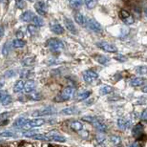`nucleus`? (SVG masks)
<instances>
[{
    "label": "nucleus",
    "instance_id": "21",
    "mask_svg": "<svg viewBox=\"0 0 147 147\" xmlns=\"http://www.w3.org/2000/svg\"><path fill=\"white\" fill-rule=\"evenodd\" d=\"M28 120V119L26 117H20L18 119H16V120L13 121V128H16V129H22L23 126L26 123V121Z\"/></svg>",
    "mask_w": 147,
    "mask_h": 147
},
{
    "label": "nucleus",
    "instance_id": "23",
    "mask_svg": "<svg viewBox=\"0 0 147 147\" xmlns=\"http://www.w3.org/2000/svg\"><path fill=\"white\" fill-rule=\"evenodd\" d=\"M113 91H114V88L110 86V85H102V86H100V88H99V94L102 96L109 95Z\"/></svg>",
    "mask_w": 147,
    "mask_h": 147
},
{
    "label": "nucleus",
    "instance_id": "7",
    "mask_svg": "<svg viewBox=\"0 0 147 147\" xmlns=\"http://www.w3.org/2000/svg\"><path fill=\"white\" fill-rule=\"evenodd\" d=\"M96 46L105 53L113 54V53L117 52V47L110 42H107V41H98V42H96Z\"/></svg>",
    "mask_w": 147,
    "mask_h": 147
},
{
    "label": "nucleus",
    "instance_id": "3",
    "mask_svg": "<svg viewBox=\"0 0 147 147\" xmlns=\"http://www.w3.org/2000/svg\"><path fill=\"white\" fill-rule=\"evenodd\" d=\"M46 45L50 49V51H52L53 53H61L65 49L63 41L55 37L50 38V39L47 40Z\"/></svg>",
    "mask_w": 147,
    "mask_h": 147
},
{
    "label": "nucleus",
    "instance_id": "22",
    "mask_svg": "<svg viewBox=\"0 0 147 147\" xmlns=\"http://www.w3.org/2000/svg\"><path fill=\"white\" fill-rule=\"evenodd\" d=\"M96 147H105L106 145V138L102 133L96 137Z\"/></svg>",
    "mask_w": 147,
    "mask_h": 147
},
{
    "label": "nucleus",
    "instance_id": "42",
    "mask_svg": "<svg viewBox=\"0 0 147 147\" xmlns=\"http://www.w3.org/2000/svg\"><path fill=\"white\" fill-rule=\"evenodd\" d=\"M123 22H124L126 25H131V24H133V23L135 22V19H134L133 16H128L126 19L123 20Z\"/></svg>",
    "mask_w": 147,
    "mask_h": 147
},
{
    "label": "nucleus",
    "instance_id": "26",
    "mask_svg": "<svg viewBox=\"0 0 147 147\" xmlns=\"http://www.w3.org/2000/svg\"><path fill=\"white\" fill-rule=\"evenodd\" d=\"M34 62H36V57H25L23 58L21 61V64L24 67H31L33 66Z\"/></svg>",
    "mask_w": 147,
    "mask_h": 147
},
{
    "label": "nucleus",
    "instance_id": "18",
    "mask_svg": "<svg viewBox=\"0 0 147 147\" xmlns=\"http://www.w3.org/2000/svg\"><path fill=\"white\" fill-rule=\"evenodd\" d=\"M75 18L76 22L78 23V25L82 26V27H86V21H87V18L84 16V14H82L81 13H75Z\"/></svg>",
    "mask_w": 147,
    "mask_h": 147
},
{
    "label": "nucleus",
    "instance_id": "40",
    "mask_svg": "<svg viewBox=\"0 0 147 147\" xmlns=\"http://www.w3.org/2000/svg\"><path fill=\"white\" fill-rule=\"evenodd\" d=\"M9 53H10V44H9V42H6L2 48V55H7Z\"/></svg>",
    "mask_w": 147,
    "mask_h": 147
},
{
    "label": "nucleus",
    "instance_id": "46",
    "mask_svg": "<svg viewBox=\"0 0 147 147\" xmlns=\"http://www.w3.org/2000/svg\"><path fill=\"white\" fill-rule=\"evenodd\" d=\"M140 119H142V120H146L147 119V112H146V110L142 111V116H140Z\"/></svg>",
    "mask_w": 147,
    "mask_h": 147
},
{
    "label": "nucleus",
    "instance_id": "25",
    "mask_svg": "<svg viewBox=\"0 0 147 147\" xmlns=\"http://www.w3.org/2000/svg\"><path fill=\"white\" fill-rule=\"evenodd\" d=\"M96 60L98 61L99 64H101V65H107L108 63L110 62V58L105 57V55H96Z\"/></svg>",
    "mask_w": 147,
    "mask_h": 147
},
{
    "label": "nucleus",
    "instance_id": "14",
    "mask_svg": "<svg viewBox=\"0 0 147 147\" xmlns=\"http://www.w3.org/2000/svg\"><path fill=\"white\" fill-rule=\"evenodd\" d=\"M80 113V110L76 106H71V107H66L64 109L61 110L60 114L64 115V116H74V115H78Z\"/></svg>",
    "mask_w": 147,
    "mask_h": 147
},
{
    "label": "nucleus",
    "instance_id": "28",
    "mask_svg": "<svg viewBox=\"0 0 147 147\" xmlns=\"http://www.w3.org/2000/svg\"><path fill=\"white\" fill-rule=\"evenodd\" d=\"M90 96H91L90 91H84V92L78 94V96H76V100H78V101L85 100V99H87Z\"/></svg>",
    "mask_w": 147,
    "mask_h": 147
},
{
    "label": "nucleus",
    "instance_id": "51",
    "mask_svg": "<svg viewBox=\"0 0 147 147\" xmlns=\"http://www.w3.org/2000/svg\"><path fill=\"white\" fill-rule=\"evenodd\" d=\"M3 1V0H0V2H2Z\"/></svg>",
    "mask_w": 147,
    "mask_h": 147
},
{
    "label": "nucleus",
    "instance_id": "24",
    "mask_svg": "<svg viewBox=\"0 0 147 147\" xmlns=\"http://www.w3.org/2000/svg\"><path fill=\"white\" fill-rule=\"evenodd\" d=\"M23 87H24V82L21 79H19V80L16 81V83L13 84V90L14 93H21L23 91Z\"/></svg>",
    "mask_w": 147,
    "mask_h": 147
},
{
    "label": "nucleus",
    "instance_id": "47",
    "mask_svg": "<svg viewBox=\"0 0 147 147\" xmlns=\"http://www.w3.org/2000/svg\"><path fill=\"white\" fill-rule=\"evenodd\" d=\"M4 33H5V29L3 27L2 25H0V38H1L3 36H4Z\"/></svg>",
    "mask_w": 147,
    "mask_h": 147
},
{
    "label": "nucleus",
    "instance_id": "1",
    "mask_svg": "<svg viewBox=\"0 0 147 147\" xmlns=\"http://www.w3.org/2000/svg\"><path fill=\"white\" fill-rule=\"evenodd\" d=\"M82 119L86 122L91 123L94 127H95L96 130L99 131L100 133H106L107 132V126L104 124L103 122L101 121L100 119H98L96 117H93V116H84L82 117Z\"/></svg>",
    "mask_w": 147,
    "mask_h": 147
},
{
    "label": "nucleus",
    "instance_id": "12",
    "mask_svg": "<svg viewBox=\"0 0 147 147\" xmlns=\"http://www.w3.org/2000/svg\"><path fill=\"white\" fill-rule=\"evenodd\" d=\"M50 29H51V31L55 34H64L63 26L61 24H59V23L57 22V21H54V22H52L51 24H50Z\"/></svg>",
    "mask_w": 147,
    "mask_h": 147
},
{
    "label": "nucleus",
    "instance_id": "31",
    "mask_svg": "<svg viewBox=\"0 0 147 147\" xmlns=\"http://www.w3.org/2000/svg\"><path fill=\"white\" fill-rule=\"evenodd\" d=\"M110 142H112V144L114 145H119L120 142H121V139H120L119 136H117V135H112V136L109 138Z\"/></svg>",
    "mask_w": 147,
    "mask_h": 147
},
{
    "label": "nucleus",
    "instance_id": "17",
    "mask_svg": "<svg viewBox=\"0 0 147 147\" xmlns=\"http://www.w3.org/2000/svg\"><path fill=\"white\" fill-rule=\"evenodd\" d=\"M64 26H65V28H67V30L69 32H71V33H73V34L78 33L74 22L70 18H68V17H65V18H64Z\"/></svg>",
    "mask_w": 147,
    "mask_h": 147
},
{
    "label": "nucleus",
    "instance_id": "32",
    "mask_svg": "<svg viewBox=\"0 0 147 147\" xmlns=\"http://www.w3.org/2000/svg\"><path fill=\"white\" fill-rule=\"evenodd\" d=\"M36 134H38V131L37 130H33V129H30V130H26L25 132H23L22 135L26 138H30L32 139L34 136H36Z\"/></svg>",
    "mask_w": 147,
    "mask_h": 147
},
{
    "label": "nucleus",
    "instance_id": "30",
    "mask_svg": "<svg viewBox=\"0 0 147 147\" xmlns=\"http://www.w3.org/2000/svg\"><path fill=\"white\" fill-rule=\"evenodd\" d=\"M0 137L2 138H7V139H11V138H16V134L13 133V131H9V130H5L0 132Z\"/></svg>",
    "mask_w": 147,
    "mask_h": 147
},
{
    "label": "nucleus",
    "instance_id": "48",
    "mask_svg": "<svg viewBox=\"0 0 147 147\" xmlns=\"http://www.w3.org/2000/svg\"><path fill=\"white\" fill-rule=\"evenodd\" d=\"M128 147H138V144L137 143H132V144H130Z\"/></svg>",
    "mask_w": 147,
    "mask_h": 147
},
{
    "label": "nucleus",
    "instance_id": "8",
    "mask_svg": "<svg viewBox=\"0 0 147 147\" xmlns=\"http://www.w3.org/2000/svg\"><path fill=\"white\" fill-rule=\"evenodd\" d=\"M82 78H83L85 83L91 84L98 78V74L93 71V70H86V71H84L83 74H82Z\"/></svg>",
    "mask_w": 147,
    "mask_h": 147
},
{
    "label": "nucleus",
    "instance_id": "34",
    "mask_svg": "<svg viewBox=\"0 0 147 147\" xmlns=\"http://www.w3.org/2000/svg\"><path fill=\"white\" fill-rule=\"evenodd\" d=\"M84 1H85V6L89 10H92V9L95 8L96 3H98V0H84Z\"/></svg>",
    "mask_w": 147,
    "mask_h": 147
},
{
    "label": "nucleus",
    "instance_id": "5",
    "mask_svg": "<svg viewBox=\"0 0 147 147\" xmlns=\"http://www.w3.org/2000/svg\"><path fill=\"white\" fill-rule=\"evenodd\" d=\"M46 142H65L66 138L58 133L57 131H50L45 134Z\"/></svg>",
    "mask_w": 147,
    "mask_h": 147
},
{
    "label": "nucleus",
    "instance_id": "2",
    "mask_svg": "<svg viewBox=\"0 0 147 147\" xmlns=\"http://www.w3.org/2000/svg\"><path fill=\"white\" fill-rule=\"evenodd\" d=\"M76 93V88L74 86H67L64 89L61 91V92L58 94V95L55 96V101L57 102H63V101H67L69 99H71L74 96H75Z\"/></svg>",
    "mask_w": 147,
    "mask_h": 147
},
{
    "label": "nucleus",
    "instance_id": "41",
    "mask_svg": "<svg viewBox=\"0 0 147 147\" xmlns=\"http://www.w3.org/2000/svg\"><path fill=\"white\" fill-rule=\"evenodd\" d=\"M16 5L17 9H24L26 7L25 0H16Z\"/></svg>",
    "mask_w": 147,
    "mask_h": 147
},
{
    "label": "nucleus",
    "instance_id": "19",
    "mask_svg": "<svg viewBox=\"0 0 147 147\" xmlns=\"http://www.w3.org/2000/svg\"><path fill=\"white\" fill-rule=\"evenodd\" d=\"M145 83V79L142 76H137L130 79V85L132 87H140Z\"/></svg>",
    "mask_w": 147,
    "mask_h": 147
},
{
    "label": "nucleus",
    "instance_id": "20",
    "mask_svg": "<svg viewBox=\"0 0 147 147\" xmlns=\"http://www.w3.org/2000/svg\"><path fill=\"white\" fill-rule=\"evenodd\" d=\"M70 129H72L73 131L76 132V133H78V132H80L81 130H83V124H82L81 121H78V120H74L71 123H70L69 125Z\"/></svg>",
    "mask_w": 147,
    "mask_h": 147
},
{
    "label": "nucleus",
    "instance_id": "43",
    "mask_svg": "<svg viewBox=\"0 0 147 147\" xmlns=\"http://www.w3.org/2000/svg\"><path fill=\"white\" fill-rule=\"evenodd\" d=\"M115 59L119 61V62H124V61L127 60V58H126V57H124V55H117L115 57Z\"/></svg>",
    "mask_w": 147,
    "mask_h": 147
},
{
    "label": "nucleus",
    "instance_id": "35",
    "mask_svg": "<svg viewBox=\"0 0 147 147\" xmlns=\"http://www.w3.org/2000/svg\"><path fill=\"white\" fill-rule=\"evenodd\" d=\"M69 5L74 9H78L82 5V0H69Z\"/></svg>",
    "mask_w": 147,
    "mask_h": 147
},
{
    "label": "nucleus",
    "instance_id": "16",
    "mask_svg": "<svg viewBox=\"0 0 147 147\" xmlns=\"http://www.w3.org/2000/svg\"><path fill=\"white\" fill-rule=\"evenodd\" d=\"M34 17V13H33V11H24V13H21V16H20L19 18L23 22H31V21H33Z\"/></svg>",
    "mask_w": 147,
    "mask_h": 147
},
{
    "label": "nucleus",
    "instance_id": "50",
    "mask_svg": "<svg viewBox=\"0 0 147 147\" xmlns=\"http://www.w3.org/2000/svg\"><path fill=\"white\" fill-rule=\"evenodd\" d=\"M27 1H29V2H34V0H27Z\"/></svg>",
    "mask_w": 147,
    "mask_h": 147
},
{
    "label": "nucleus",
    "instance_id": "39",
    "mask_svg": "<svg viewBox=\"0 0 147 147\" xmlns=\"http://www.w3.org/2000/svg\"><path fill=\"white\" fill-rule=\"evenodd\" d=\"M136 73L139 75H145L146 74V66L142 65V66H138L136 67Z\"/></svg>",
    "mask_w": 147,
    "mask_h": 147
},
{
    "label": "nucleus",
    "instance_id": "10",
    "mask_svg": "<svg viewBox=\"0 0 147 147\" xmlns=\"http://www.w3.org/2000/svg\"><path fill=\"white\" fill-rule=\"evenodd\" d=\"M34 9H36V13L39 16H46L47 13H48V5L44 1H41V0L34 3Z\"/></svg>",
    "mask_w": 147,
    "mask_h": 147
},
{
    "label": "nucleus",
    "instance_id": "13",
    "mask_svg": "<svg viewBox=\"0 0 147 147\" xmlns=\"http://www.w3.org/2000/svg\"><path fill=\"white\" fill-rule=\"evenodd\" d=\"M36 81L33 80V79H29L24 83V87H23V91L27 94H30V93H33L34 89H36Z\"/></svg>",
    "mask_w": 147,
    "mask_h": 147
},
{
    "label": "nucleus",
    "instance_id": "44",
    "mask_svg": "<svg viewBox=\"0 0 147 147\" xmlns=\"http://www.w3.org/2000/svg\"><path fill=\"white\" fill-rule=\"evenodd\" d=\"M16 75V71H13V70H9V71H7L5 73V76L6 78H13V76H14Z\"/></svg>",
    "mask_w": 147,
    "mask_h": 147
},
{
    "label": "nucleus",
    "instance_id": "38",
    "mask_svg": "<svg viewBox=\"0 0 147 147\" xmlns=\"http://www.w3.org/2000/svg\"><path fill=\"white\" fill-rule=\"evenodd\" d=\"M131 14H130V13H129L128 11H126V10H121L119 11V17H120V19L122 20H124V19H126L127 18L128 16H130Z\"/></svg>",
    "mask_w": 147,
    "mask_h": 147
},
{
    "label": "nucleus",
    "instance_id": "29",
    "mask_svg": "<svg viewBox=\"0 0 147 147\" xmlns=\"http://www.w3.org/2000/svg\"><path fill=\"white\" fill-rule=\"evenodd\" d=\"M33 23H34V25H36V27H38V28L42 27V26H44V24H45L44 19L42 18V17L37 16H34V19H33Z\"/></svg>",
    "mask_w": 147,
    "mask_h": 147
},
{
    "label": "nucleus",
    "instance_id": "15",
    "mask_svg": "<svg viewBox=\"0 0 147 147\" xmlns=\"http://www.w3.org/2000/svg\"><path fill=\"white\" fill-rule=\"evenodd\" d=\"M131 124H132L131 119H123V117H120V119H117V126H119L120 129H122V130L130 128Z\"/></svg>",
    "mask_w": 147,
    "mask_h": 147
},
{
    "label": "nucleus",
    "instance_id": "4",
    "mask_svg": "<svg viewBox=\"0 0 147 147\" xmlns=\"http://www.w3.org/2000/svg\"><path fill=\"white\" fill-rule=\"evenodd\" d=\"M57 113V108L54 106H47L43 107L41 109L34 110L32 113V116L34 117H45V116H51Z\"/></svg>",
    "mask_w": 147,
    "mask_h": 147
},
{
    "label": "nucleus",
    "instance_id": "27",
    "mask_svg": "<svg viewBox=\"0 0 147 147\" xmlns=\"http://www.w3.org/2000/svg\"><path fill=\"white\" fill-rule=\"evenodd\" d=\"M25 45H26V41L22 40L21 38H16V39L13 40V42H11V46L16 49L23 48Z\"/></svg>",
    "mask_w": 147,
    "mask_h": 147
},
{
    "label": "nucleus",
    "instance_id": "6",
    "mask_svg": "<svg viewBox=\"0 0 147 147\" xmlns=\"http://www.w3.org/2000/svg\"><path fill=\"white\" fill-rule=\"evenodd\" d=\"M45 119H41V117H34V119H28L26 123L23 126L22 129H25V130H30V129H34L36 127H40L45 124Z\"/></svg>",
    "mask_w": 147,
    "mask_h": 147
},
{
    "label": "nucleus",
    "instance_id": "37",
    "mask_svg": "<svg viewBox=\"0 0 147 147\" xmlns=\"http://www.w3.org/2000/svg\"><path fill=\"white\" fill-rule=\"evenodd\" d=\"M32 74L33 72L30 71V70L28 69H23L21 72H20V76H21L22 78H28L29 76H32Z\"/></svg>",
    "mask_w": 147,
    "mask_h": 147
},
{
    "label": "nucleus",
    "instance_id": "45",
    "mask_svg": "<svg viewBox=\"0 0 147 147\" xmlns=\"http://www.w3.org/2000/svg\"><path fill=\"white\" fill-rule=\"evenodd\" d=\"M31 98L34 99V100H39V99L41 98V96L39 95V94H33Z\"/></svg>",
    "mask_w": 147,
    "mask_h": 147
},
{
    "label": "nucleus",
    "instance_id": "9",
    "mask_svg": "<svg viewBox=\"0 0 147 147\" xmlns=\"http://www.w3.org/2000/svg\"><path fill=\"white\" fill-rule=\"evenodd\" d=\"M86 26L91 31L95 32V33H102V31H103L102 26L94 18H87Z\"/></svg>",
    "mask_w": 147,
    "mask_h": 147
},
{
    "label": "nucleus",
    "instance_id": "49",
    "mask_svg": "<svg viewBox=\"0 0 147 147\" xmlns=\"http://www.w3.org/2000/svg\"><path fill=\"white\" fill-rule=\"evenodd\" d=\"M142 91H143V92H144V93L146 92V87H145V86L142 88Z\"/></svg>",
    "mask_w": 147,
    "mask_h": 147
},
{
    "label": "nucleus",
    "instance_id": "36",
    "mask_svg": "<svg viewBox=\"0 0 147 147\" xmlns=\"http://www.w3.org/2000/svg\"><path fill=\"white\" fill-rule=\"evenodd\" d=\"M133 133L135 136H138V135H140L142 133V131H143V127H142V124H137L135 127L133 128Z\"/></svg>",
    "mask_w": 147,
    "mask_h": 147
},
{
    "label": "nucleus",
    "instance_id": "11",
    "mask_svg": "<svg viewBox=\"0 0 147 147\" xmlns=\"http://www.w3.org/2000/svg\"><path fill=\"white\" fill-rule=\"evenodd\" d=\"M13 102V98H11V95H9L7 92L5 91L0 90V103L4 106H7V105L11 104Z\"/></svg>",
    "mask_w": 147,
    "mask_h": 147
},
{
    "label": "nucleus",
    "instance_id": "33",
    "mask_svg": "<svg viewBox=\"0 0 147 147\" xmlns=\"http://www.w3.org/2000/svg\"><path fill=\"white\" fill-rule=\"evenodd\" d=\"M28 32L30 33L31 36H37L38 34V27H36V25H29L28 26Z\"/></svg>",
    "mask_w": 147,
    "mask_h": 147
}]
</instances>
